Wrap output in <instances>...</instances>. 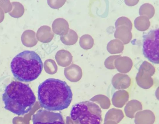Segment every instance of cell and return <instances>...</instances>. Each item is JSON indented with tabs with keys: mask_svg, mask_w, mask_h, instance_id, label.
I'll list each match as a JSON object with an SVG mask.
<instances>
[{
	"mask_svg": "<svg viewBox=\"0 0 159 124\" xmlns=\"http://www.w3.org/2000/svg\"><path fill=\"white\" fill-rule=\"evenodd\" d=\"M79 44L83 49L89 50L93 47L94 44V40L89 35L84 34L80 38Z\"/></svg>",
	"mask_w": 159,
	"mask_h": 124,
	"instance_id": "cell-16",
	"label": "cell"
},
{
	"mask_svg": "<svg viewBox=\"0 0 159 124\" xmlns=\"http://www.w3.org/2000/svg\"><path fill=\"white\" fill-rule=\"evenodd\" d=\"M52 28L54 33L61 36L66 34L69 29L67 21L63 18L55 19L53 22Z\"/></svg>",
	"mask_w": 159,
	"mask_h": 124,
	"instance_id": "cell-8",
	"label": "cell"
},
{
	"mask_svg": "<svg viewBox=\"0 0 159 124\" xmlns=\"http://www.w3.org/2000/svg\"><path fill=\"white\" fill-rule=\"evenodd\" d=\"M116 28L114 33L115 38L120 40L124 44H128L132 38L131 30L125 25H120Z\"/></svg>",
	"mask_w": 159,
	"mask_h": 124,
	"instance_id": "cell-7",
	"label": "cell"
},
{
	"mask_svg": "<svg viewBox=\"0 0 159 124\" xmlns=\"http://www.w3.org/2000/svg\"><path fill=\"white\" fill-rule=\"evenodd\" d=\"M139 14L140 16H145L149 19H150L154 15V8L150 3H144L140 6L139 10Z\"/></svg>",
	"mask_w": 159,
	"mask_h": 124,
	"instance_id": "cell-15",
	"label": "cell"
},
{
	"mask_svg": "<svg viewBox=\"0 0 159 124\" xmlns=\"http://www.w3.org/2000/svg\"><path fill=\"white\" fill-rule=\"evenodd\" d=\"M66 2L65 0H47V3L48 5L51 8L55 9H58L62 7Z\"/></svg>",
	"mask_w": 159,
	"mask_h": 124,
	"instance_id": "cell-19",
	"label": "cell"
},
{
	"mask_svg": "<svg viewBox=\"0 0 159 124\" xmlns=\"http://www.w3.org/2000/svg\"><path fill=\"white\" fill-rule=\"evenodd\" d=\"M115 65L118 71L123 73L129 72L131 69L133 63L129 57L124 56L118 58L115 61Z\"/></svg>",
	"mask_w": 159,
	"mask_h": 124,
	"instance_id": "cell-10",
	"label": "cell"
},
{
	"mask_svg": "<svg viewBox=\"0 0 159 124\" xmlns=\"http://www.w3.org/2000/svg\"><path fill=\"white\" fill-rule=\"evenodd\" d=\"M55 59L58 64L65 65L70 63L72 60V56L69 51L62 49L57 52Z\"/></svg>",
	"mask_w": 159,
	"mask_h": 124,
	"instance_id": "cell-11",
	"label": "cell"
},
{
	"mask_svg": "<svg viewBox=\"0 0 159 124\" xmlns=\"http://www.w3.org/2000/svg\"><path fill=\"white\" fill-rule=\"evenodd\" d=\"M78 38L76 33L74 30L69 29L67 34L61 36L60 38L61 42L64 44L72 45L77 42Z\"/></svg>",
	"mask_w": 159,
	"mask_h": 124,
	"instance_id": "cell-14",
	"label": "cell"
},
{
	"mask_svg": "<svg viewBox=\"0 0 159 124\" xmlns=\"http://www.w3.org/2000/svg\"><path fill=\"white\" fill-rule=\"evenodd\" d=\"M139 0H125V3L129 6H133L137 4Z\"/></svg>",
	"mask_w": 159,
	"mask_h": 124,
	"instance_id": "cell-20",
	"label": "cell"
},
{
	"mask_svg": "<svg viewBox=\"0 0 159 124\" xmlns=\"http://www.w3.org/2000/svg\"><path fill=\"white\" fill-rule=\"evenodd\" d=\"M38 95L42 107L50 111H57L69 106L73 95L70 87L65 81L49 78L39 85Z\"/></svg>",
	"mask_w": 159,
	"mask_h": 124,
	"instance_id": "cell-1",
	"label": "cell"
},
{
	"mask_svg": "<svg viewBox=\"0 0 159 124\" xmlns=\"http://www.w3.org/2000/svg\"><path fill=\"white\" fill-rule=\"evenodd\" d=\"M107 48L111 54L120 53L122 52L124 46L122 42L119 39H113L107 44Z\"/></svg>",
	"mask_w": 159,
	"mask_h": 124,
	"instance_id": "cell-12",
	"label": "cell"
},
{
	"mask_svg": "<svg viewBox=\"0 0 159 124\" xmlns=\"http://www.w3.org/2000/svg\"><path fill=\"white\" fill-rule=\"evenodd\" d=\"M36 36L37 38L40 42L47 43L52 40L54 36V33L50 26L43 25L39 29Z\"/></svg>",
	"mask_w": 159,
	"mask_h": 124,
	"instance_id": "cell-9",
	"label": "cell"
},
{
	"mask_svg": "<svg viewBox=\"0 0 159 124\" xmlns=\"http://www.w3.org/2000/svg\"><path fill=\"white\" fill-rule=\"evenodd\" d=\"M70 117L75 124H101L102 111L95 103L83 101L73 105Z\"/></svg>",
	"mask_w": 159,
	"mask_h": 124,
	"instance_id": "cell-4",
	"label": "cell"
},
{
	"mask_svg": "<svg viewBox=\"0 0 159 124\" xmlns=\"http://www.w3.org/2000/svg\"><path fill=\"white\" fill-rule=\"evenodd\" d=\"M143 53L149 61L159 63V30H151L143 36Z\"/></svg>",
	"mask_w": 159,
	"mask_h": 124,
	"instance_id": "cell-5",
	"label": "cell"
},
{
	"mask_svg": "<svg viewBox=\"0 0 159 124\" xmlns=\"http://www.w3.org/2000/svg\"><path fill=\"white\" fill-rule=\"evenodd\" d=\"M33 124H66L60 113L39 110L32 117Z\"/></svg>",
	"mask_w": 159,
	"mask_h": 124,
	"instance_id": "cell-6",
	"label": "cell"
},
{
	"mask_svg": "<svg viewBox=\"0 0 159 124\" xmlns=\"http://www.w3.org/2000/svg\"><path fill=\"white\" fill-rule=\"evenodd\" d=\"M121 25L127 26L131 30L132 29L133 24L130 20L127 17L122 16L118 18L115 23L116 28Z\"/></svg>",
	"mask_w": 159,
	"mask_h": 124,
	"instance_id": "cell-17",
	"label": "cell"
},
{
	"mask_svg": "<svg viewBox=\"0 0 159 124\" xmlns=\"http://www.w3.org/2000/svg\"><path fill=\"white\" fill-rule=\"evenodd\" d=\"M134 24L138 30L142 31L147 30L150 25L149 19L144 16H141L137 17L134 20Z\"/></svg>",
	"mask_w": 159,
	"mask_h": 124,
	"instance_id": "cell-13",
	"label": "cell"
},
{
	"mask_svg": "<svg viewBox=\"0 0 159 124\" xmlns=\"http://www.w3.org/2000/svg\"><path fill=\"white\" fill-rule=\"evenodd\" d=\"M2 100L4 108L17 115L28 113L36 101V97L28 84L13 81L5 88Z\"/></svg>",
	"mask_w": 159,
	"mask_h": 124,
	"instance_id": "cell-2",
	"label": "cell"
},
{
	"mask_svg": "<svg viewBox=\"0 0 159 124\" xmlns=\"http://www.w3.org/2000/svg\"><path fill=\"white\" fill-rule=\"evenodd\" d=\"M120 56V55H114L108 57L106 59L104 62L105 67L109 69H115L114 62L116 59Z\"/></svg>",
	"mask_w": 159,
	"mask_h": 124,
	"instance_id": "cell-18",
	"label": "cell"
},
{
	"mask_svg": "<svg viewBox=\"0 0 159 124\" xmlns=\"http://www.w3.org/2000/svg\"><path fill=\"white\" fill-rule=\"evenodd\" d=\"M103 124H117L116 123L112 121H107L105 122Z\"/></svg>",
	"mask_w": 159,
	"mask_h": 124,
	"instance_id": "cell-21",
	"label": "cell"
},
{
	"mask_svg": "<svg viewBox=\"0 0 159 124\" xmlns=\"http://www.w3.org/2000/svg\"><path fill=\"white\" fill-rule=\"evenodd\" d=\"M43 63L39 55L33 51H24L14 57L10 64L14 77L19 81L30 82L37 79L43 69Z\"/></svg>",
	"mask_w": 159,
	"mask_h": 124,
	"instance_id": "cell-3",
	"label": "cell"
}]
</instances>
